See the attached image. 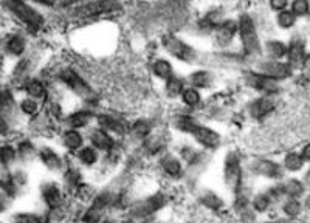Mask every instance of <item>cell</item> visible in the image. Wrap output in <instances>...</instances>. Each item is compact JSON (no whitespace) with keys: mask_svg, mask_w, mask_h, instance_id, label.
I'll use <instances>...</instances> for the list:
<instances>
[{"mask_svg":"<svg viewBox=\"0 0 310 223\" xmlns=\"http://www.w3.org/2000/svg\"><path fill=\"white\" fill-rule=\"evenodd\" d=\"M123 10L120 0H90L73 8V16L78 19H93L109 14H117Z\"/></svg>","mask_w":310,"mask_h":223,"instance_id":"1","label":"cell"},{"mask_svg":"<svg viewBox=\"0 0 310 223\" xmlns=\"http://www.w3.org/2000/svg\"><path fill=\"white\" fill-rule=\"evenodd\" d=\"M238 34L241 37L242 48L248 56H258L262 53V45L255 25V21L248 14H242L238 21Z\"/></svg>","mask_w":310,"mask_h":223,"instance_id":"2","label":"cell"},{"mask_svg":"<svg viewBox=\"0 0 310 223\" xmlns=\"http://www.w3.org/2000/svg\"><path fill=\"white\" fill-rule=\"evenodd\" d=\"M5 5L19 21H22L25 25L31 27L33 30H39L44 27V22H45L44 16L36 8L24 2V0H5Z\"/></svg>","mask_w":310,"mask_h":223,"instance_id":"3","label":"cell"},{"mask_svg":"<svg viewBox=\"0 0 310 223\" xmlns=\"http://www.w3.org/2000/svg\"><path fill=\"white\" fill-rule=\"evenodd\" d=\"M223 178L225 185L232 194H239L242 189V181H244V174H242V166L235 152H229L225 158V166H223Z\"/></svg>","mask_w":310,"mask_h":223,"instance_id":"4","label":"cell"},{"mask_svg":"<svg viewBox=\"0 0 310 223\" xmlns=\"http://www.w3.org/2000/svg\"><path fill=\"white\" fill-rule=\"evenodd\" d=\"M165 50L174 56L176 59H179L180 62L185 64H192L197 59V51L194 47H191L189 44H186L185 40H182L180 37L174 36V34H166L162 40Z\"/></svg>","mask_w":310,"mask_h":223,"instance_id":"5","label":"cell"},{"mask_svg":"<svg viewBox=\"0 0 310 223\" xmlns=\"http://www.w3.org/2000/svg\"><path fill=\"white\" fill-rule=\"evenodd\" d=\"M61 81L80 98L83 99H90L93 98V89L89 86V83L81 76L80 73H76L73 68H65L59 73Z\"/></svg>","mask_w":310,"mask_h":223,"instance_id":"6","label":"cell"},{"mask_svg":"<svg viewBox=\"0 0 310 223\" xmlns=\"http://www.w3.org/2000/svg\"><path fill=\"white\" fill-rule=\"evenodd\" d=\"M168 198L163 194H153L147 198H144L143 201H138L132 209H130V217L133 218H146L149 215H152L153 212L160 211L165 205H166Z\"/></svg>","mask_w":310,"mask_h":223,"instance_id":"7","label":"cell"},{"mask_svg":"<svg viewBox=\"0 0 310 223\" xmlns=\"http://www.w3.org/2000/svg\"><path fill=\"white\" fill-rule=\"evenodd\" d=\"M113 201V195L110 192H101L95 197V200L92 201V205L89 206V209L86 211L83 221L84 223H100L106 214V211L109 209V206Z\"/></svg>","mask_w":310,"mask_h":223,"instance_id":"8","label":"cell"},{"mask_svg":"<svg viewBox=\"0 0 310 223\" xmlns=\"http://www.w3.org/2000/svg\"><path fill=\"white\" fill-rule=\"evenodd\" d=\"M259 71L264 73L265 76L275 79V81H282L287 79L293 74V68L288 65V62L284 60H275V59H267L259 64Z\"/></svg>","mask_w":310,"mask_h":223,"instance_id":"9","label":"cell"},{"mask_svg":"<svg viewBox=\"0 0 310 223\" xmlns=\"http://www.w3.org/2000/svg\"><path fill=\"white\" fill-rule=\"evenodd\" d=\"M247 84H248L251 89L261 92L262 95H267V96H273L275 93L279 92V84H278V81H275V79L265 76V74L261 73V71H258V73H248Z\"/></svg>","mask_w":310,"mask_h":223,"instance_id":"10","label":"cell"},{"mask_svg":"<svg viewBox=\"0 0 310 223\" xmlns=\"http://www.w3.org/2000/svg\"><path fill=\"white\" fill-rule=\"evenodd\" d=\"M194 138H196V141L199 143V144H202L205 149H216V147H219L220 146V135L216 132V130H212V129H209V127H206V126H202V124H196L194 127H192V130L189 132Z\"/></svg>","mask_w":310,"mask_h":223,"instance_id":"11","label":"cell"},{"mask_svg":"<svg viewBox=\"0 0 310 223\" xmlns=\"http://www.w3.org/2000/svg\"><path fill=\"white\" fill-rule=\"evenodd\" d=\"M305 42L302 37L299 36H295L290 44L287 45V62L288 65L295 70V68H299L302 67V59L305 56Z\"/></svg>","mask_w":310,"mask_h":223,"instance_id":"12","label":"cell"},{"mask_svg":"<svg viewBox=\"0 0 310 223\" xmlns=\"http://www.w3.org/2000/svg\"><path fill=\"white\" fill-rule=\"evenodd\" d=\"M255 174L258 175H262V177H267V178H281L282 174H284V168L276 163V161H272V160H258L251 165L250 168Z\"/></svg>","mask_w":310,"mask_h":223,"instance_id":"13","label":"cell"},{"mask_svg":"<svg viewBox=\"0 0 310 223\" xmlns=\"http://www.w3.org/2000/svg\"><path fill=\"white\" fill-rule=\"evenodd\" d=\"M236 34H238V21H231V19L222 21L220 25L216 28V42L220 47H226L235 39Z\"/></svg>","mask_w":310,"mask_h":223,"instance_id":"14","label":"cell"},{"mask_svg":"<svg viewBox=\"0 0 310 223\" xmlns=\"http://www.w3.org/2000/svg\"><path fill=\"white\" fill-rule=\"evenodd\" d=\"M275 106H276L275 98L264 95V96L255 99V101L250 104V113H251L255 118H262V116L268 115L270 112H273Z\"/></svg>","mask_w":310,"mask_h":223,"instance_id":"15","label":"cell"},{"mask_svg":"<svg viewBox=\"0 0 310 223\" xmlns=\"http://www.w3.org/2000/svg\"><path fill=\"white\" fill-rule=\"evenodd\" d=\"M90 143L98 151H110L113 147V138L103 129H96L90 133Z\"/></svg>","mask_w":310,"mask_h":223,"instance_id":"16","label":"cell"},{"mask_svg":"<svg viewBox=\"0 0 310 223\" xmlns=\"http://www.w3.org/2000/svg\"><path fill=\"white\" fill-rule=\"evenodd\" d=\"M42 195H44V200H45V203H47V206H48L50 209H56V208H59L61 203H62L61 189H59L54 183L44 185Z\"/></svg>","mask_w":310,"mask_h":223,"instance_id":"17","label":"cell"},{"mask_svg":"<svg viewBox=\"0 0 310 223\" xmlns=\"http://www.w3.org/2000/svg\"><path fill=\"white\" fill-rule=\"evenodd\" d=\"M98 124H100V129L106 130V132H113L117 135H124L126 133V124L113 116H109V115H101L98 116Z\"/></svg>","mask_w":310,"mask_h":223,"instance_id":"18","label":"cell"},{"mask_svg":"<svg viewBox=\"0 0 310 223\" xmlns=\"http://www.w3.org/2000/svg\"><path fill=\"white\" fill-rule=\"evenodd\" d=\"M93 113L89 112V110H78L74 113H71L68 118H67V123L71 129H83V127H87L92 121H93Z\"/></svg>","mask_w":310,"mask_h":223,"instance_id":"19","label":"cell"},{"mask_svg":"<svg viewBox=\"0 0 310 223\" xmlns=\"http://www.w3.org/2000/svg\"><path fill=\"white\" fill-rule=\"evenodd\" d=\"M265 53L270 59L282 60L284 57H287V44L278 39H270L265 44Z\"/></svg>","mask_w":310,"mask_h":223,"instance_id":"20","label":"cell"},{"mask_svg":"<svg viewBox=\"0 0 310 223\" xmlns=\"http://www.w3.org/2000/svg\"><path fill=\"white\" fill-rule=\"evenodd\" d=\"M281 189H282V194L287 195L288 198H299L305 191V185H304V181L290 178L284 185H281Z\"/></svg>","mask_w":310,"mask_h":223,"instance_id":"21","label":"cell"},{"mask_svg":"<svg viewBox=\"0 0 310 223\" xmlns=\"http://www.w3.org/2000/svg\"><path fill=\"white\" fill-rule=\"evenodd\" d=\"M41 160L42 163L50 169V171H59L62 168V160L61 157L50 147H44L41 151Z\"/></svg>","mask_w":310,"mask_h":223,"instance_id":"22","label":"cell"},{"mask_svg":"<svg viewBox=\"0 0 310 223\" xmlns=\"http://www.w3.org/2000/svg\"><path fill=\"white\" fill-rule=\"evenodd\" d=\"M152 73L157 76L159 79H163V81H168L171 76H172V65L169 60L166 59H157L153 60L152 64Z\"/></svg>","mask_w":310,"mask_h":223,"instance_id":"23","label":"cell"},{"mask_svg":"<svg viewBox=\"0 0 310 223\" xmlns=\"http://www.w3.org/2000/svg\"><path fill=\"white\" fill-rule=\"evenodd\" d=\"M189 84L194 89H206L211 84V74L205 70H197L189 74Z\"/></svg>","mask_w":310,"mask_h":223,"instance_id":"24","label":"cell"},{"mask_svg":"<svg viewBox=\"0 0 310 223\" xmlns=\"http://www.w3.org/2000/svg\"><path fill=\"white\" fill-rule=\"evenodd\" d=\"M162 168L171 177H180L182 171H183L180 160L176 158V157H172V155H166V157L162 158Z\"/></svg>","mask_w":310,"mask_h":223,"instance_id":"25","label":"cell"},{"mask_svg":"<svg viewBox=\"0 0 310 223\" xmlns=\"http://www.w3.org/2000/svg\"><path fill=\"white\" fill-rule=\"evenodd\" d=\"M83 143H84V138L76 129H70L64 133V144L67 149H70V151H78V149H81Z\"/></svg>","mask_w":310,"mask_h":223,"instance_id":"26","label":"cell"},{"mask_svg":"<svg viewBox=\"0 0 310 223\" xmlns=\"http://www.w3.org/2000/svg\"><path fill=\"white\" fill-rule=\"evenodd\" d=\"M152 130V124L147 119H138L132 124L130 133L135 139H144L150 135Z\"/></svg>","mask_w":310,"mask_h":223,"instance_id":"27","label":"cell"},{"mask_svg":"<svg viewBox=\"0 0 310 223\" xmlns=\"http://www.w3.org/2000/svg\"><path fill=\"white\" fill-rule=\"evenodd\" d=\"M0 186H2L10 195H14V192H16L14 180H13L11 174L8 172L7 166L2 161H0Z\"/></svg>","mask_w":310,"mask_h":223,"instance_id":"28","label":"cell"},{"mask_svg":"<svg viewBox=\"0 0 310 223\" xmlns=\"http://www.w3.org/2000/svg\"><path fill=\"white\" fill-rule=\"evenodd\" d=\"M296 19H298V17L287 8V10L278 13V16H276V24H278V27L282 28V30H290V28L295 27Z\"/></svg>","mask_w":310,"mask_h":223,"instance_id":"29","label":"cell"},{"mask_svg":"<svg viewBox=\"0 0 310 223\" xmlns=\"http://www.w3.org/2000/svg\"><path fill=\"white\" fill-rule=\"evenodd\" d=\"M183 90H185V84H183V81H182L180 78L174 76V74H172V76L166 81V93H168L171 98L182 96Z\"/></svg>","mask_w":310,"mask_h":223,"instance_id":"30","label":"cell"},{"mask_svg":"<svg viewBox=\"0 0 310 223\" xmlns=\"http://www.w3.org/2000/svg\"><path fill=\"white\" fill-rule=\"evenodd\" d=\"M304 166V160L299 154L296 152H290L285 155L284 158V168L290 172H296V171H301Z\"/></svg>","mask_w":310,"mask_h":223,"instance_id":"31","label":"cell"},{"mask_svg":"<svg viewBox=\"0 0 310 223\" xmlns=\"http://www.w3.org/2000/svg\"><path fill=\"white\" fill-rule=\"evenodd\" d=\"M25 47H27V42H25V39H24L21 34L13 36V37L8 40V44H7V50H8L11 54H14V56H21V54L25 51Z\"/></svg>","mask_w":310,"mask_h":223,"instance_id":"32","label":"cell"},{"mask_svg":"<svg viewBox=\"0 0 310 223\" xmlns=\"http://www.w3.org/2000/svg\"><path fill=\"white\" fill-rule=\"evenodd\" d=\"M290 11L296 17H305L310 14V2L308 0H292L290 2Z\"/></svg>","mask_w":310,"mask_h":223,"instance_id":"33","label":"cell"},{"mask_svg":"<svg viewBox=\"0 0 310 223\" xmlns=\"http://www.w3.org/2000/svg\"><path fill=\"white\" fill-rule=\"evenodd\" d=\"M25 90H27L28 96L33 98V99H39V98H42L44 93H45V87H44V84H42L41 81H37V79H31V81H28V83L25 84Z\"/></svg>","mask_w":310,"mask_h":223,"instance_id":"34","label":"cell"},{"mask_svg":"<svg viewBox=\"0 0 310 223\" xmlns=\"http://www.w3.org/2000/svg\"><path fill=\"white\" fill-rule=\"evenodd\" d=\"M301 209H302V206H301V203H299L298 198H288V200H285V203L282 205V211H284V214H285L288 218L298 217V215L301 214Z\"/></svg>","mask_w":310,"mask_h":223,"instance_id":"35","label":"cell"},{"mask_svg":"<svg viewBox=\"0 0 310 223\" xmlns=\"http://www.w3.org/2000/svg\"><path fill=\"white\" fill-rule=\"evenodd\" d=\"M200 99H202L200 92H199L197 89H194V87H188V89H185L183 93H182V101H183L186 106H189V107L197 106V104L200 103Z\"/></svg>","mask_w":310,"mask_h":223,"instance_id":"36","label":"cell"},{"mask_svg":"<svg viewBox=\"0 0 310 223\" xmlns=\"http://www.w3.org/2000/svg\"><path fill=\"white\" fill-rule=\"evenodd\" d=\"M80 160H81L83 165L92 166V165L96 163L98 154H96V151L93 147H83V149H80Z\"/></svg>","mask_w":310,"mask_h":223,"instance_id":"37","label":"cell"},{"mask_svg":"<svg viewBox=\"0 0 310 223\" xmlns=\"http://www.w3.org/2000/svg\"><path fill=\"white\" fill-rule=\"evenodd\" d=\"M196 124H197V121L192 116H188V115H180L176 119V127L179 130H182V132H186V133H189Z\"/></svg>","mask_w":310,"mask_h":223,"instance_id":"38","label":"cell"},{"mask_svg":"<svg viewBox=\"0 0 310 223\" xmlns=\"http://www.w3.org/2000/svg\"><path fill=\"white\" fill-rule=\"evenodd\" d=\"M270 203H272V198L268 194H258L253 198V209L256 212H265L268 209Z\"/></svg>","mask_w":310,"mask_h":223,"instance_id":"39","label":"cell"},{"mask_svg":"<svg viewBox=\"0 0 310 223\" xmlns=\"http://www.w3.org/2000/svg\"><path fill=\"white\" fill-rule=\"evenodd\" d=\"M16 160V149L11 146H2L0 147V161L5 166L11 165Z\"/></svg>","mask_w":310,"mask_h":223,"instance_id":"40","label":"cell"},{"mask_svg":"<svg viewBox=\"0 0 310 223\" xmlns=\"http://www.w3.org/2000/svg\"><path fill=\"white\" fill-rule=\"evenodd\" d=\"M200 201L206 206V208H209V209H219L220 206H222V201H220V198L214 194V192H205L202 197H200Z\"/></svg>","mask_w":310,"mask_h":223,"instance_id":"41","label":"cell"},{"mask_svg":"<svg viewBox=\"0 0 310 223\" xmlns=\"http://www.w3.org/2000/svg\"><path fill=\"white\" fill-rule=\"evenodd\" d=\"M21 109H22V112L27 113V115H34V113L37 112L39 106H37L36 99H33V98H27V99L22 101Z\"/></svg>","mask_w":310,"mask_h":223,"instance_id":"42","label":"cell"},{"mask_svg":"<svg viewBox=\"0 0 310 223\" xmlns=\"http://www.w3.org/2000/svg\"><path fill=\"white\" fill-rule=\"evenodd\" d=\"M14 103L11 92L7 87H0V107H11Z\"/></svg>","mask_w":310,"mask_h":223,"instance_id":"43","label":"cell"},{"mask_svg":"<svg viewBox=\"0 0 310 223\" xmlns=\"http://www.w3.org/2000/svg\"><path fill=\"white\" fill-rule=\"evenodd\" d=\"M268 4H270V8H272L273 11H276V13L287 10L288 5H290L288 0H268Z\"/></svg>","mask_w":310,"mask_h":223,"instance_id":"44","label":"cell"},{"mask_svg":"<svg viewBox=\"0 0 310 223\" xmlns=\"http://www.w3.org/2000/svg\"><path fill=\"white\" fill-rule=\"evenodd\" d=\"M14 223H39V218L33 214H17Z\"/></svg>","mask_w":310,"mask_h":223,"instance_id":"45","label":"cell"},{"mask_svg":"<svg viewBox=\"0 0 310 223\" xmlns=\"http://www.w3.org/2000/svg\"><path fill=\"white\" fill-rule=\"evenodd\" d=\"M86 2H90V0H57V5L67 8V7H78Z\"/></svg>","mask_w":310,"mask_h":223,"instance_id":"46","label":"cell"},{"mask_svg":"<svg viewBox=\"0 0 310 223\" xmlns=\"http://www.w3.org/2000/svg\"><path fill=\"white\" fill-rule=\"evenodd\" d=\"M19 152H21V155H22L24 158L31 157V155H33V147H31V144H28V143L21 144V146H19Z\"/></svg>","mask_w":310,"mask_h":223,"instance_id":"47","label":"cell"},{"mask_svg":"<svg viewBox=\"0 0 310 223\" xmlns=\"http://www.w3.org/2000/svg\"><path fill=\"white\" fill-rule=\"evenodd\" d=\"M299 155L302 157L304 163H310V144H305V146L302 147V151H301Z\"/></svg>","mask_w":310,"mask_h":223,"instance_id":"48","label":"cell"},{"mask_svg":"<svg viewBox=\"0 0 310 223\" xmlns=\"http://www.w3.org/2000/svg\"><path fill=\"white\" fill-rule=\"evenodd\" d=\"M7 130H8V126H7V121H5V118H4L2 112H0V135H4V133H7Z\"/></svg>","mask_w":310,"mask_h":223,"instance_id":"49","label":"cell"},{"mask_svg":"<svg viewBox=\"0 0 310 223\" xmlns=\"http://www.w3.org/2000/svg\"><path fill=\"white\" fill-rule=\"evenodd\" d=\"M31 2H36V4H39V5H45V7L57 5V0H31Z\"/></svg>","mask_w":310,"mask_h":223,"instance_id":"50","label":"cell"},{"mask_svg":"<svg viewBox=\"0 0 310 223\" xmlns=\"http://www.w3.org/2000/svg\"><path fill=\"white\" fill-rule=\"evenodd\" d=\"M302 67L305 70H310V53H305V56L302 59Z\"/></svg>","mask_w":310,"mask_h":223,"instance_id":"51","label":"cell"},{"mask_svg":"<svg viewBox=\"0 0 310 223\" xmlns=\"http://www.w3.org/2000/svg\"><path fill=\"white\" fill-rule=\"evenodd\" d=\"M264 223H295V221H293V218H279L275 221H264Z\"/></svg>","mask_w":310,"mask_h":223,"instance_id":"52","label":"cell"},{"mask_svg":"<svg viewBox=\"0 0 310 223\" xmlns=\"http://www.w3.org/2000/svg\"><path fill=\"white\" fill-rule=\"evenodd\" d=\"M304 185L310 188V169L307 171V174H305V177H304Z\"/></svg>","mask_w":310,"mask_h":223,"instance_id":"53","label":"cell"},{"mask_svg":"<svg viewBox=\"0 0 310 223\" xmlns=\"http://www.w3.org/2000/svg\"><path fill=\"white\" fill-rule=\"evenodd\" d=\"M4 208H5V201H4V197L0 195V211H4Z\"/></svg>","mask_w":310,"mask_h":223,"instance_id":"54","label":"cell"},{"mask_svg":"<svg viewBox=\"0 0 310 223\" xmlns=\"http://www.w3.org/2000/svg\"><path fill=\"white\" fill-rule=\"evenodd\" d=\"M103 223H115L113 220H110V218H107V220H103Z\"/></svg>","mask_w":310,"mask_h":223,"instance_id":"55","label":"cell"},{"mask_svg":"<svg viewBox=\"0 0 310 223\" xmlns=\"http://www.w3.org/2000/svg\"><path fill=\"white\" fill-rule=\"evenodd\" d=\"M39 223H50V221H48V218H42V220H39Z\"/></svg>","mask_w":310,"mask_h":223,"instance_id":"56","label":"cell"},{"mask_svg":"<svg viewBox=\"0 0 310 223\" xmlns=\"http://www.w3.org/2000/svg\"><path fill=\"white\" fill-rule=\"evenodd\" d=\"M149 223H155V221H149Z\"/></svg>","mask_w":310,"mask_h":223,"instance_id":"57","label":"cell"}]
</instances>
